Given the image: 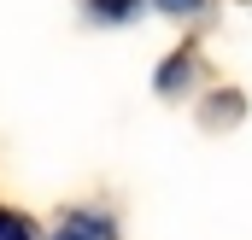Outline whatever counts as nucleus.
<instances>
[{
  "instance_id": "1",
  "label": "nucleus",
  "mask_w": 252,
  "mask_h": 240,
  "mask_svg": "<svg viewBox=\"0 0 252 240\" xmlns=\"http://www.w3.org/2000/svg\"><path fill=\"white\" fill-rule=\"evenodd\" d=\"M53 240H118V235H112V223H106V217H94V211H70V217L59 223V235H53Z\"/></svg>"
},
{
  "instance_id": "2",
  "label": "nucleus",
  "mask_w": 252,
  "mask_h": 240,
  "mask_svg": "<svg viewBox=\"0 0 252 240\" xmlns=\"http://www.w3.org/2000/svg\"><path fill=\"white\" fill-rule=\"evenodd\" d=\"M0 240H35V235H30V223L18 211H0Z\"/></svg>"
},
{
  "instance_id": "3",
  "label": "nucleus",
  "mask_w": 252,
  "mask_h": 240,
  "mask_svg": "<svg viewBox=\"0 0 252 240\" xmlns=\"http://www.w3.org/2000/svg\"><path fill=\"white\" fill-rule=\"evenodd\" d=\"M135 0H94V12H106V18H124Z\"/></svg>"
},
{
  "instance_id": "4",
  "label": "nucleus",
  "mask_w": 252,
  "mask_h": 240,
  "mask_svg": "<svg viewBox=\"0 0 252 240\" xmlns=\"http://www.w3.org/2000/svg\"><path fill=\"white\" fill-rule=\"evenodd\" d=\"M158 6H164V12H193L199 0H158Z\"/></svg>"
}]
</instances>
